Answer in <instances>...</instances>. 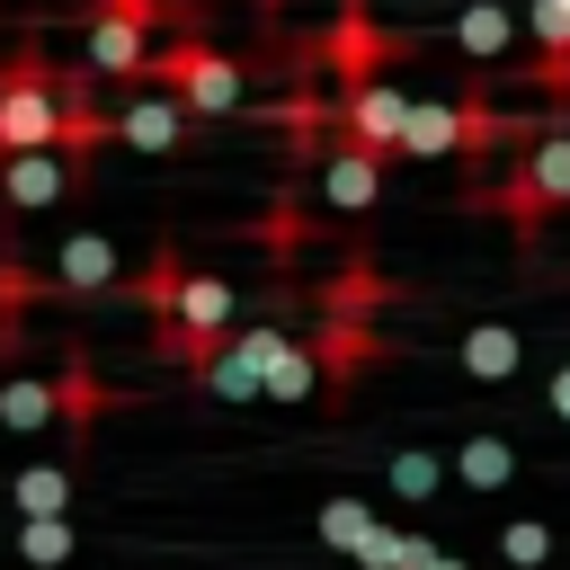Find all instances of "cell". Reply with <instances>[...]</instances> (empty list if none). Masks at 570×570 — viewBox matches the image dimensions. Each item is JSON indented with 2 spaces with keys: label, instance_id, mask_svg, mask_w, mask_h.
Masks as SVG:
<instances>
[{
  "label": "cell",
  "instance_id": "28",
  "mask_svg": "<svg viewBox=\"0 0 570 570\" xmlns=\"http://www.w3.org/2000/svg\"><path fill=\"white\" fill-rule=\"evenodd\" d=\"M249 9H285V0H249Z\"/></svg>",
  "mask_w": 570,
  "mask_h": 570
},
{
  "label": "cell",
  "instance_id": "26",
  "mask_svg": "<svg viewBox=\"0 0 570 570\" xmlns=\"http://www.w3.org/2000/svg\"><path fill=\"white\" fill-rule=\"evenodd\" d=\"M401 570H472V561H454V552H436V543H428V534H419V543H410V561H401Z\"/></svg>",
  "mask_w": 570,
  "mask_h": 570
},
{
  "label": "cell",
  "instance_id": "15",
  "mask_svg": "<svg viewBox=\"0 0 570 570\" xmlns=\"http://www.w3.org/2000/svg\"><path fill=\"white\" fill-rule=\"evenodd\" d=\"M36 428H62V392H53V374H9L0 383V436H36Z\"/></svg>",
  "mask_w": 570,
  "mask_h": 570
},
{
  "label": "cell",
  "instance_id": "10",
  "mask_svg": "<svg viewBox=\"0 0 570 570\" xmlns=\"http://www.w3.org/2000/svg\"><path fill=\"white\" fill-rule=\"evenodd\" d=\"M374 196H383V160L356 151V142H330V160H321V205H330V214H374Z\"/></svg>",
  "mask_w": 570,
  "mask_h": 570
},
{
  "label": "cell",
  "instance_id": "20",
  "mask_svg": "<svg viewBox=\"0 0 570 570\" xmlns=\"http://www.w3.org/2000/svg\"><path fill=\"white\" fill-rule=\"evenodd\" d=\"M36 267L18 258V249H0V356H18V330H27V312H36Z\"/></svg>",
  "mask_w": 570,
  "mask_h": 570
},
{
  "label": "cell",
  "instance_id": "22",
  "mask_svg": "<svg viewBox=\"0 0 570 570\" xmlns=\"http://www.w3.org/2000/svg\"><path fill=\"white\" fill-rule=\"evenodd\" d=\"M374 525H383V517H374L365 499H321V543H330V552H347V561H356Z\"/></svg>",
  "mask_w": 570,
  "mask_h": 570
},
{
  "label": "cell",
  "instance_id": "1",
  "mask_svg": "<svg viewBox=\"0 0 570 570\" xmlns=\"http://www.w3.org/2000/svg\"><path fill=\"white\" fill-rule=\"evenodd\" d=\"M80 89H98V71H53L45 45L0 53V160H18V151H62V116H71Z\"/></svg>",
  "mask_w": 570,
  "mask_h": 570
},
{
  "label": "cell",
  "instance_id": "13",
  "mask_svg": "<svg viewBox=\"0 0 570 570\" xmlns=\"http://www.w3.org/2000/svg\"><path fill=\"white\" fill-rule=\"evenodd\" d=\"M303 240H312L303 178L285 169V187H276V196H267V214H258V249H267V267H294V258H303Z\"/></svg>",
  "mask_w": 570,
  "mask_h": 570
},
{
  "label": "cell",
  "instance_id": "2",
  "mask_svg": "<svg viewBox=\"0 0 570 570\" xmlns=\"http://www.w3.org/2000/svg\"><path fill=\"white\" fill-rule=\"evenodd\" d=\"M151 89H169L187 116H232V107L249 98V62H240V53H223L214 36L178 27V36L151 53Z\"/></svg>",
  "mask_w": 570,
  "mask_h": 570
},
{
  "label": "cell",
  "instance_id": "11",
  "mask_svg": "<svg viewBox=\"0 0 570 570\" xmlns=\"http://www.w3.org/2000/svg\"><path fill=\"white\" fill-rule=\"evenodd\" d=\"M71 490H80V454H53V463H27L0 499H9V517L27 525V517H71Z\"/></svg>",
  "mask_w": 570,
  "mask_h": 570
},
{
  "label": "cell",
  "instance_id": "9",
  "mask_svg": "<svg viewBox=\"0 0 570 570\" xmlns=\"http://www.w3.org/2000/svg\"><path fill=\"white\" fill-rule=\"evenodd\" d=\"M116 142H134V151H178V142H187V107H178L169 89H134V98L116 107Z\"/></svg>",
  "mask_w": 570,
  "mask_h": 570
},
{
  "label": "cell",
  "instance_id": "19",
  "mask_svg": "<svg viewBox=\"0 0 570 570\" xmlns=\"http://www.w3.org/2000/svg\"><path fill=\"white\" fill-rule=\"evenodd\" d=\"M445 472H454L445 454H428V445H401V454L383 463V490H392L401 508H428V499L445 490Z\"/></svg>",
  "mask_w": 570,
  "mask_h": 570
},
{
  "label": "cell",
  "instance_id": "14",
  "mask_svg": "<svg viewBox=\"0 0 570 570\" xmlns=\"http://www.w3.org/2000/svg\"><path fill=\"white\" fill-rule=\"evenodd\" d=\"M454 481H463L472 499H499V490L517 481V445H508V436H490V428H472V436L454 445Z\"/></svg>",
  "mask_w": 570,
  "mask_h": 570
},
{
  "label": "cell",
  "instance_id": "23",
  "mask_svg": "<svg viewBox=\"0 0 570 570\" xmlns=\"http://www.w3.org/2000/svg\"><path fill=\"white\" fill-rule=\"evenodd\" d=\"M552 543H561V534H552L543 517H508V525H499V561H508V570H543Z\"/></svg>",
  "mask_w": 570,
  "mask_h": 570
},
{
  "label": "cell",
  "instance_id": "24",
  "mask_svg": "<svg viewBox=\"0 0 570 570\" xmlns=\"http://www.w3.org/2000/svg\"><path fill=\"white\" fill-rule=\"evenodd\" d=\"M312 392H321V356H312V338H294L267 374V401H312Z\"/></svg>",
  "mask_w": 570,
  "mask_h": 570
},
{
  "label": "cell",
  "instance_id": "7",
  "mask_svg": "<svg viewBox=\"0 0 570 570\" xmlns=\"http://www.w3.org/2000/svg\"><path fill=\"white\" fill-rule=\"evenodd\" d=\"M80 178L89 169H71L62 151H18V160H0V214H45V205L80 196Z\"/></svg>",
  "mask_w": 570,
  "mask_h": 570
},
{
  "label": "cell",
  "instance_id": "16",
  "mask_svg": "<svg viewBox=\"0 0 570 570\" xmlns=\"http://www.w3.org/2000/svg\"><path fill=\"white\" fill-rule=\"evenodd\" d=\"M508 45H517V18L499 0H463L454 9V53L463 62H508Z\"/></svg>",
  "mask_w": 570,
  "mask_h": 570
},
{
  "label": "cell",
  "instance_id": "25",
  "mask_svg": "<svg viewBox=\"0 0 570 570\" xmlns=\"http://www.w3.org/2000/svg\"><path fill=\"white\" fill-rule=\"evenodd\" d=\"M196 392H214V401H258V392H267V374H258V365H240V356H214V365L196 374Z\"/></svg>",
  "mask_w": 570,
  "mask_h": 570
},
{
  "label": "cell",
  "instance_id": "18",
  "mask_svg": "<svg viewBox=\"0 0 570 570\" xmlns=\"http://www.w3.org/2000/svg\"><path fill=\"white\" fill-rule=\"evenodd\" d=\"M517 356H525V347H517L508 321H472V330H463V374H472V383H508Z\"/></svg>",
  "mask_w": 570,
  "mask_h": 570
},
{
  "label": "cell",
  "instance_id": "17",
  "mask_svg": "<svg viewBox=\"0 0 570 570\" xmlns=\"http://www.w3.org/2000/svg\"><path fill=\"white\" fill-rule=\"evenodd\" d=\"M401 151H445V160H463V98H410V134H401Z\"/></svg>",
  "mask_w": 570,
  "mask_h": 570
},
{
  "label": "cell",
  "instance_id": "3",
  "mask_svg": "<svg viewBox=\"0 0 570 570\" xmlns=\"http://www.w3.org/2000/svg\"><path fill=\"white\" fill-rule=\"evenodd\" d=\"M499 214H508L517 249H534L543 223L570 214V134H534V142H517V169L499 178Z\"/></svg>",
  "mask_w": 570,
  "mask_h": 570
},
{
  "label": "cell",
  "instance_id": "6",
  "mask_svg": "<svg viewBox=\"0 0 570 570\" xmlns=\"http://www.w3.org/2000/svg\"><path fill=\"white\" fill-rule=\"evenodd\" d=\"M53 392H62V436H71V454H89V428L107 419V410H125V392L98 374V356L71 338L62 347V365H53Z\"/></svg>",
  "mask_w": 570,
  "mask_h": 570
},
{
  "label": "cell",
  "instance_id": "12",
  "mask_svg": "<svg viewBox=\"0 0 570 570\" xmlns=\"http://www.w3.org/2000/svg\"><path fill=\"white\" fill-rule=\"evenodd\" d=\"M187 276H196V267H187V258H178V249L160 240V249H151L142 267H134V285H125V303H134V312H142L151 330H169V321H178V294H187Z\"/></svg>",
  "mask_w": 570,
  "mask_h": 570
},
{
  "label": "cell",
  "instance_id": "4",
  "mask_svg": "<svg viewBox=\"0 0 570 570\" xmlns=\"http://www.w3.org/2000/svg\"><path fill=\"white\" fill-rule=\"evenodd\" d=\"M312 53H321V71H330V80H338V98H347V89L383 80V62H401V53H410V36H383V27H374V0H338L330 36H312Z\"/></svg>",
  "mask_w": 570,
  "mask_h": 570
},
{
  "label": "cell",
  "instance_id": "5",
  "mask_svg": "<svg viewBox=\"0 0 570 570\" xmlns=\"http://www.w3.org/2000/svg\"><path fill=\"white\" fill-rule=\"evenodd\" d=\"M338 107V142H356V151H374V160H401V134H410V89L383 71V80H365V89H347V98H330Z\"/></svg>",
  "mask_w": 570,
  "mask_h": 570
},
{
  "label": "cell",
  "instance_id": "21",
  "mask_svg": "<svg viewBox=\"0 0 570 570\" xmlns=\"http://www.w3.org/2000/svg\"><path fill=\"white\" fill-rule=\"evenodd\" d=\"M71 552H80V525H71V517H27V525H18V561H27V570H53V561H71Z\"/></svg>",
  "mask_w": 570,
  "mask_h": 570
},
{
  "label": "cell",
  "instance_id": "8",
  "mask_svg": "<svg viewBox=\"0 0 570 570\" xmlns=\"http://www.w3.org/2000/svg\"><path fill=\"white\" fill-rule=\"evenodd\" d=\"M53 285H62V294H125L134 267H125V249H116L107 232H62V249H53Z\"/></svg>",
  "mask_w": 570,
  "mask_h": 570
},
{
  "label": "cell",
  "instance_id": "27",
  "mask_svg": "<svg viewBox=\"0 0 570 570\" xmlns=\"http://www.w3.org/2000/svg\"><path fill=\"white\" fill-rule=\"evenodd\" d=\"M543 401H552V410H561V419H570V356H561V374H552V383H543Z\"/></svg>",
  "mask_w": 570,
  "mask_h": 570
}]
</instances>
